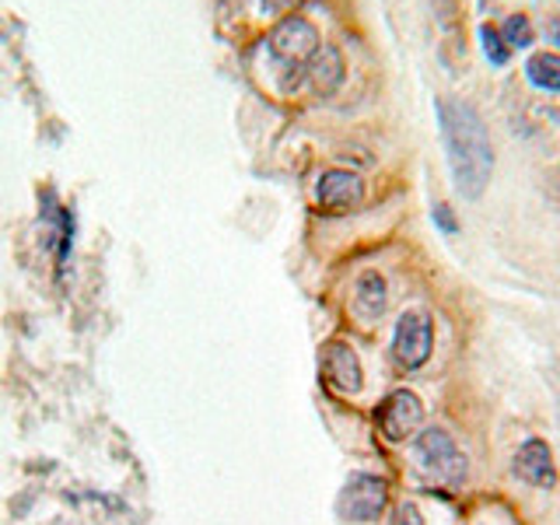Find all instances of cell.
Segmentation results:
<instances>
[{"instance_id": "8", "label": "cell", "mask_w": 560, "mask_h": 525, "mask_svg": "<svg viewBox=\"0 0 560 525\" xmlns=\"http://www.w3.org/2000/svg\"><path fill=\"white\" fill-rule=\"evenodd\" d=\"M323 375L337 393L343 396H358L361 385H364V372H361V361L354 354V347H347L343 340H332L326 343V354H323Z\"/></svg>"}, {"instance_id": "12", "label": "cell", "mask_w": 560, "mask_h": 525, "mask_svg": "<svg viewBox=\"0 0 560 525\" xmlns=\"http://www.w3.org/2000/svg\"><path fill=\"white\" fill-rule=\"evenodd\" d=\"M525 78H529L539 92H560V52H536V57H529V63H525Z\"/></svg>"}, {"instance_id": "3", "label": "cell", "mask_w": 560, "mask_h": 525, "mask_svg": "<svg viewBox=\"0 0 560 525\" xmlns=\"http://www.w3.org/2000/svg\"><path fill=\"white\" fill-rule=\"evenodd\" d=\"M270 57L284 67H305L312 63V57L319 52V32L302 14L284 18L273 32H270Z\"/></svg>"}, {"instance_id": "2", "label": "cell", "mask_w": 560, "mask_h": 525, "mask_svg": "<svg viewBox=\"0 0 560 525\" xmlns=\"http://www.w3.org/2000/svg\"><path fill=\"white\" fill-rule=\"evenodd\" d=\"M413 459H417V469L424 472L431 483H442L448 490L466 483V472H469L466 455L459 445H455V438L442 428H428L417 434Z\"/></svg>"}, {"instance_id": "17", "label": "cell", "mask_w": 560, "mask_h": 525, "mask_svg": "<svg viewBox=\"0 0 560 525\" xmlns=\"http://www.w3.org/2000/svg\"><path fill=\"white\" fill-rule=\"evenodd\" d=\"M550 32H553V39H557V43H560V18H557V22H553V25H550Z\"/></svg>"}, {"instance_id": "6", "label": "cell", "mask_w": 560, "mask_h": 525, "mask_svg": "<svg viewBox=\"0 0 560 525\" xmlns=\"http://www.w3.org/2000/svg\"><path fill=\"white\" fill-rule=\"evenodd\" d=\"M375 417H378V431L389 438V442H407V438L417 434L420 424H424V402L410 389H396L382 399Z\"/></svg>"}, {"instance_id": "13", "label": "cell", "mask_w": 560, "mask_h": 525, "mask_svg": "<svg viewBox=\"0 0 560 525\" xmlns=\"http://www.w3.org/2000/svg\"><path fill=\"white\" fill-rule=\"evenodd\" d=\"M480 43H483V57L494 63V67H504L508 60H512V46H508V39L501 35L498 25L483 22L480 25Z\"/></svg>"}, {"instance_id": "15", "label": "cell", "mask_w": 560, "mask_h": 525, "mask_svg": "<svg viewBox=\"0 0 560 525\" xmlns=\"http://www.w3.org/2000/svg\"><path fill=\"white\" fill-rule=\"evenodd\" d=\"M389 525H424V515H420V508L417 504H399L396 508V515H393V522Z\"/></svg>"}, {"instance_id": "7", "label": "cell", "mask_w": 560, "mask_h": 525, "mask_svg": "<svg viewBox=\"0 0 560 525\" xmlns=\"http://www.w3.org/2000/svg\"><path fill=\"white\" fill-rule=\"evenodd\" d=\"M315 200L329 214H343V210H354L364 200V183L358 172L347 168H329L323 172L319 186H315Z\"/></svg>"}, {"instance_id": "5", "label": "cell", "mask_w": 560, "mask_h": 525, "mask_svg": "<svg viewBox=\"0 0 560 525\" xmlns=\"http://www.w3.org/2000/svg\"><path fill=\"white\" fill-rule=\"evenodd\" d=\"M385 501H389V487H385L382 477L354 472V477L343 483L337 508L347 522H375L385 512Z\"/></svg>"}, {"instance_id": "9", "label": "cell", "mask_w": 560, "mask_h": 525, "mask_svg": "<svg viewBox=\"0 0 560 525\" xmlns=\"http://www.w3.org/2000/svg\"><path fill=\"white\" fill-rule=\"evenodd\" d=\"M515 472L525 480V483H533L539 490H550L557 483V469H553V452L547 442H539V438H529L518 455H515Z\"/></svg>"}, {"instance_id": "1", "label": "cell", "mask_w": 560, "mask_h": 525, "mask_svg": "<svg viewBox=\"0 0 560 525\" xmlns=\"http://www.w3.org/2000/svg\"><path fill=\"white\" fill-rule=\"evenodd\" d=\"M434 109H438V130H442L455 189L466 200H480L490 175H494V148H490L480 113L459 98H438Z\"/></svg>"}, {"instance_id": "11", "label": "cell", "mask_w": 560, "mask_h": 525, "mask_svg": "<svg viewBox=\"0 0 560 525\" xmlns=\"http://www.w3.org/2000/svg\"><path fill=\"white\" fill-rule=\"evenodd\" d=\"M385 302H389V294H385L382 273L364 270L354 284V308L364 315V319H378V315L385 312Z\"/></svg>"}, {"instance_id": "4", "label": "cell", "mask_w": 560, "mask_h": 525, "mask_svg": "<svg viewBox=\"0 0 560 525\" xmlns=\"http://www.w3.org/2000/svg\"><path fill=\"white\" fill-rule=\"evenodd\" d=\"M434 350V323L428 312H402L393 332V354L402 368H424Z\"/></svg>"}, {"instance_id": "16", "label": "cell", "mask_w": 560, "mask_h": 525, "mask_svg": "<svg viewBox=\"0 0 560 525\" xmlns=\"http://www.w3.org/2000/svg\"><path fill=\"white\" fill-rule=\"evenodd\" d=\"M434 224L442 228L445 235H455V232H459V221H455V214H452V207H448V203H438V207H434Z\"/></svg>"}, {"instance_id": "14", "label": "cell", "mask_w": 560, "mask_h": 525, "mask_svg": "<svg viewBox=\"0 0 560 525\" xmlns=\"http://www.w3.org/2000/svg\"><path fill=\"white\" fill-rule=\"evenodd\" d=\"M501 35H504L512 49H529L536 43V28H533V22L525 14H512V18H508V22L501 25Z\"/></svg>"}, {"instance_id": "10", "label": "cell", "mask_w": 560, "mask_h": 525, "mask_svg": "<svg viewBox=\"0 0 560 525\" xmlns=\"http://www.w3.org/2000/svg\"><path fill=\"white\" fill-rule=\"evenodd\" d=\"M308 81L319 95L337 92L340 81H343V57H340L337 46H326V49L319 46V52H315L312 63H308Z\"/></svg>"}]
</instances>
